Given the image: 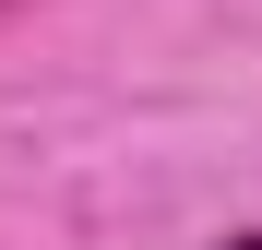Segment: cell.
Segmentation results:
<instances>
[{"label":"cell","instance_id":"cell-1","mask_svg":"<svg viewBox=\"0 0 262 250\" xmlns=\"http://www.w3.org/2000/svg\"><path fill=\"white\" fill-rule=\"evenodd\" d=\"M214 250H262V226H238V238H214Z\"/></svg>","mask_w":262,"mask_h":250}]
</instances>
